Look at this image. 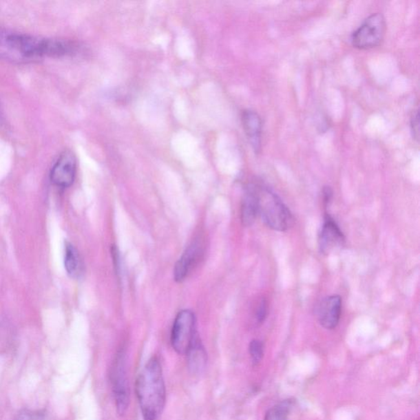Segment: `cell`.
Returning a JSON list of instances; mask_svg holds the SVG:
<instances>
[{
    "instance_id": "obj_1",
    "label": "cell",
    "mask_w": 420,
    "mask_h": 420,
    "mask_svg": "<svg viewBox=\"0 0 420 420\" xmlns=\"http://www.w3.org/2000/svg\"><path fill=\"white\" fill-rule=\"evenodd\" d=\"M75 43L4 31L0 29V59L12 63H28L45 57L60 58L74 54Z\"/></svg>"
},
{
    "instance_id": "obj_2",
    "label": "cell",
    "mask_w": 420,
    "mask_h": 420,
    "mask_svg": "<svg viewBox=\"0 0 420 420\" xmlns=\"http://www.w3.org/2000/svg\"><path fill=\"white\" fill-rule=\"evenodd\" d=\"M136 393L143 420H158L166 404V388L160 359L152 357L136 382Z\"/></svg>"
},
{
    "instance_id": "obj_3",
    "label": "cell",
    "mask_w": 420,
    "mask_h": 420,
    "mask_svg": "<svg viewBox=\"0 0 420 420\" xmlns=\"http://www.w3.org/2000/svg\"><path fill=\"white\" fill-rule=\"evenodd\" d=\"M258 213L269 229L277 231L288 230L294 218L288 208L275 193L268 187L256 186Z\"/></svg>"
},
{
    "instance_id": "obj_4",
    "label": "cell",
    "mask_w": 420,
    "mask_h": 420,
    "mask_svg": "<svg viewBox=\"0 0 420 420\" xmlns=\"http://www.w3.org/2000/svg\"><path fill=\"white\" fill-rule=\"evenodd\" d=\"M116 408L120 415L125 414L130 403L125 351L120 350L111 366L109 375Z\"/></svg>"
},
{
    "instance_id": "obj_5",
    "label": "cell",
    "mask_w": 420,
    "mask_h": 420,
    "mask_svg": "<svg viewBox=\"0 0 420 420\" xmlns=\"http://www.w3.org/2000/svg\"><path fill=\"white\" fill-rule=\"evenodd\" d=\"M386 21L381 14H374L364 20L353 35V44L359 50H370L378 46L385 35Z\"/></svg>"
},
{
    "instance_id": "obj_6",
    "label": "cell",
    "mask_w": 420,
    "mask_h": 420,
    "mask_svg": "<svg viewBox=\"0 0 420 420\" xmlns=\"http://www.w3.org/2000/svg\"><path fill=\"white\" fill-rule=\"evenodd\" d=\"M196 317L191 311H182L176 317L171 344L176 353L186 355L196 339Z\"/></svg>"
},
{
    "instance_id": "obj_7",
    "label": "cell",
    "mask_w": 420,
    "mask_h": 420,
    "mask_svg": "<svg viewBox=\"0 0 420 420\" xmlns=\"http://www.w3.org/2000/svg\"><path fill=\"white\" fill-rule=\"evenodd\" d=\"M76 172L74 154L67 151L61 154L50 172V180L54 186L67 188L74 183Z\"/></svg>"
},
{
    "instance_id": "obj_8",
    "label": "cell",
    "mask_w": 420,
    "mask_h": 420,
    "mask_svg": "<svg viewBox=\"0 0 420 420\" xmlns=\"http://www.w3.org/2000/svg\"><path fill=\"white\" fill-rule=\"evenodd\" d=\"M344 244L345 237L339 227L328 214H326L324 224L319 238L320 251L323 254L328 255L344 246Z\"/></svg>"
},
{
    "instance_id": "obj_9",
    "label": "cell",
    "mask_w": 420,
    "mask_h": 420,
    "mask_svg": "<svg viewBox=\"0 0 420 420\" xmlns=\"http://www.w3.org/2000/svg\"><path fill=\"white\" fill-rule=\"evenodd\" d=\"M342 314V298L335 295L325 298L318 310L319 321L326 329H333L339 324Z\"/></svg>"
},
{
    "instance_id": "obj_10",
    "label": "cell",
    "mask_w": 420,
    "mask_h": 420,
    "mask_svg": "<svg viewBox=\"0 0 420 420\" xmlns=\"http://www.w3.org/2000/svg\"><path fill=\"white\" fill-rule=\"evenodd\" d=\"M242 125L249 140L255 149L258 151L261 144V131H262V123L258 114L251 110L244 111L242 116Z\"/></svg>"
},
{
    "instance_id": "obj_11",
    "label": "cell",
    "mask_w": 420,
    "mask_h": 420,
    "mask_svg": "<svg viewBox=\"0 0 420 420\" xmlns=\"http://www.w3.org/2000/svg\"><path fill=\"white\" fill-rule=\"evenodd\" d=\"M200 244L195 242L188 247L183 253L181 258L176 264L174 268V278L177 282H182L194 266L200 253Z\"/></svg>"
},
{
    "instance_id": "obj_12",
    "label": "cell",
    "mask_w": 420,
    "mask_h": 420,
    "mask_svg": "<svg viewBox=\"0 0 420 420\" xmlns=\"http://www.w3.org/2000/svg\"><path fill=\"white\" fill-rule=\"evenodd\" d=\"M255 184H250L246 187L242 205V222L246 227L254 224L258 214V201H257V190Z\"/></svg>"
},
{
    "instance_id": "obj_13",
    "label": "cell",
    "mask_w": 420,
    "mask_h": 420,
    "mask_svg": "<svg viewBox=\"0 0 420 420\" xmlns=\"http://www.w3.org/2000/svg\"><path fill=\"white\" fill-rule=\"evenodd\" d=\"M187 355V366L192 374L200 375L207 364V353L198 337H196Z\"/></svg>"
},
{
    "instance_id": "obj_14",
    "label": "cell",
    "mask_w": 420,
    "mask_h": 420,
    "mask_svg": "<svg viewBox=\"0 0 420 420\" xmlns=\"http://www.w3.org/2000/svg\"><path fill=\"white\" fill-rule=\"evenodd\" d=\"M64 265L66 271L72 278H79L83 274V266L81 262L78 251L70 242L65 245V256H64Z\"/></svg>"
},
{
    "instance_id": "obj_15",
    "label": "cell",
    "mask_w": 420,
    "mask_h": 420,
    "mask_svg": "<svg viewBox=\"0 0 420 420\" xmlns=\"http://www.w3.org/2000/svg\"><path fill=\"white\" fill-rule=\"evenodd\" d=\"M291 407V401H282L268 411L264 420H287Z\"/></svg>"
},
{
    "instance_id": "obj_16",
    "label": "cell",
    "mask_w": 420,
    "mask_h": 420,
    "mask_svg": "<svg viewBox=\"0 0 420 420\" xmlns=\"http://www.w3.org/2000/svg\"><path fill=\"white\" fill-rule=\"evenodd\" d=\"M249 353H250L252 362L254 364H258L264 355V346L262 342L259 340H253L249 346Z\"/></svg>"
},
{
    "instance_id": "obj_17",
    "label": "cell",
    "mask_w": 420,
    "mask_h": 420,
    "mask_svg": "<svg viewBox=\"0 0 420 420\" xmlns=\"http://www.w3.org/2000/svg\"><path fill=\"white\" fill-rule=\"evenodd\" d=\"M268 314V304L266 300L262 299L256 311V319L259 324H262Z\"/></svg>"
},
{
    "instance_id": "obj_18",
    "label": "cell",
    "mask_w": 420,
    "mask_h": 420,
    "mask_svg": "<svg viewBox=\"0 0 420 420\" xmlns=\"http://www.w3.org/2000/svg\"><path fill=\"white\" fill-rule=\"evenodd\" d=\"M411 128H412V132L414 138L419 140V123L418 111H414L412 117H411Z\"/></svg>"
},
{
    "instance_id": "obj_19",
    "label": "cell",
    "mask_w": 420,
    "mask_h": 420,
    "mask_svg": "<svg viewBox=\"0 0 420 420\" xmlns=\"http://www.w3.org/2000/svg\"><path fill=\"white\" fill-rule=\"evenodd\" d=\"M323 196L325 208H327L329 203L331 202L333 196L332 188L330 187H324L323 189Z\"/></svg>"
},
{
    "instance_id": "obj_20",
    "label": "cell",
    "mask_w": 420,
    "mask_h": 420,
    "mask_svg": "<svg viewBox=\"0 0 420 420\" xmlns=\"http://www.w3.org/2000/svg\"><path fill=\"white\" fill-rule=\"evenodd\" d=\"M18 420H44L40 414H34L25 411L19 415Z\"/></svg>"
},
{
    "instance_id": "obj_21",
    "label": "cell",
    "mask_w": 420,
    "mask_h": 420,
    "mask_svg": "<svg viewBox=\"0 0 420 420\" xmlns=\"http://www.w3.org/2000/svg\"><path fill=\"white\" fill-rule=\"evenodd\" d=\"M3 119V113L1 104H0V123H2Z\"/></svg>"
}]
</instances>
